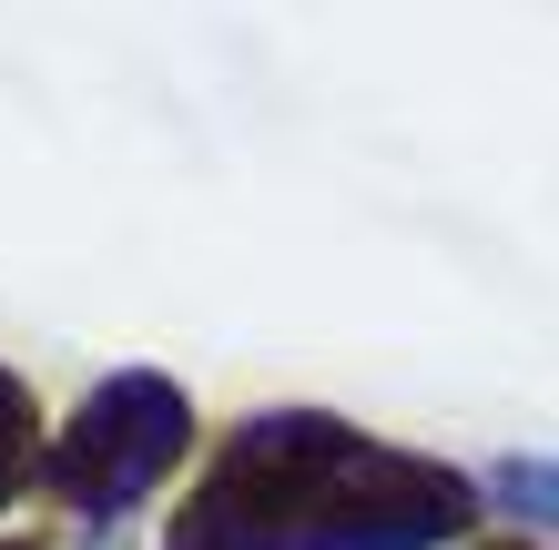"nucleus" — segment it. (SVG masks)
I'll list each match as a JSON object with an SVG mask.
<instances>
[{"label": "nucleus", "mask_w": 559, "mask_h": 550, "mask_svg": "<svg viewBox=\"0 0 559 550\" xmlns=\"http://www.w3.org/2000/svg\"><path fill=\"white\" fill-rule=\"evenodd\" d=\"M346 448H356V429L325 418V408L245 418V429L224 438V459L204 469L193 510L174 520V550H295L316 490H325V469H336Z\"/></svg>", "instance_id": "f257e3e1"}, {"label": "nucleus", "mask_w": 559, "mask_h": 550, "mask_svg": "<svg viewBox=\"0 0 559 550\" xmlns=\"http://www.w3.org/2000/svg\"><path fill=\"white\" fill-rule=\"evenodd\" d=\"M0 550H41V540H0Z\"/></svg>", "instance_id": "423d86ee"}, {"label": "nucleus", "mask_w": 559, "mask_h": 550, "mask_svg": "<svg viewBox=\"0 0 559 550\" xmlns=\"http://www.w3.org/2000/svg\"><path fill=\"white\" fill-rule=\"evenodd\" d=\"M488 500L530 530H559V459H499L488 469Z\"/></svg>", "instance_id": "20e7f679"}, {"label": "nucleus", "mask_w": 559, "mask_h": 550, "mask_svg": "<svg viewBox=\"0 0 559 550\" xmlns=\"http://www.w3.org/2000/svg\"><path fill=\"white\" fill-rule=\"evenodd\" d=\"M183 448H193L183 387L153 377V367H122V377H103L72 418H61V438L41 448V490L61 510H82V520H112V510L143 500Z\"/></svg>", "instance_id": "f03ea898"}, {"label": "nucleus", "mask_w": 559, "mask_h": 550, "mask_svg": "<svg viewBox=\"0 0 559 550\" xmlns=\"http://www.w3.org/2000/svg\"><path fill=\"white\" fill-rule=\"evenodd\" d=\"M499 550H530V540H499Z\"/></svg>", "instance_id": "0eeeda50"}, {"label": "nucleus", "mask_w": 559, "mask_h": 550, "mask_svg": "<svg viewBox=\"0 0 559 550\" xmlns=\"http://www.w3.org/2000/svg\"><path fill=\"white\" fill-rule=\"evenodd\" d=\"M468 520H478V479H457L448 459H407V448L356 438L346 459L325 469L295 550H438Z\"/></svg>", "instance_id": "7ed1b4c3"}, {"label": "nucleus", "mask_w": 559, "mask_h": 550, "mask_svg": "<svg viewBox=\"0 0 559 550\" xmlns=\"http://www.w3.org/2000/svg\"><path fill=\"white\" fill-rule=\"evenodd\" d=\"M31 429H41V418H31V387L0 367V510H11V490L31 469H41V448H31Z\"/></svg>", "instance_id": "39448f33"}]
</instances>
